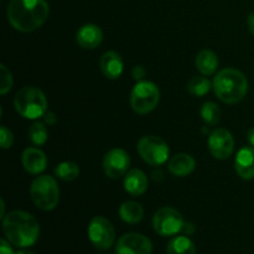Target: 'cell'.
Here are the masks:
<instances>
[{
	"label": "cell",
	"instance_id": "cell-1",
	"mask_svg": "<svg viewBox=\"0 0 254 254\" xmlns=\"http://www.w3.org/2000/svg\"><path fill=\"white\" fill-rule=\"evenodd\" d=\"M50 15L46 0H10L7 21L17 31L31 32L41 27Z\"/></svg>",
	"mask_w": 254,
	"mask_h": 254
},
{
	"label": "cell",
	"instance_id": "cell-2",
	"mask_svg": "<svg viewBox=\"0 0 254 254\" xmlns=\"http://www.w3.org/2000/svg\"><path fill=\"white\" fill-rule=\"evenodd\" d=\"M5 237L11 245L20 248L31 247L40 236V225L36 218L25 211H12L2 220Z\"/></svg>",
	"mask_w": 254,
	"mask_h": 254
},
{
	"label": "cell",
	"instance_id": "cell-3",
	"mask_svg": "<svg viewBox=\"0 0 254 254\" xmlns=\"http://www.w3.org/2000/svg\"><path fill=\"white\" fill-rule=\"evenodd\" d=\"M212 87L220 101L227 104H236L247 94L248 81L238 69L223 68L216 74Z\"/></svg>",
	"mask_w": 254,
	"mask_h": 254
},
{
	"label": "cell",
	"instance_id": "cell-4",
	"mask_svg": "<svg viewBox=\"0 0 254 254\" xmlns=\"http://www.w3.org/2000/svg\"><path fill=\"white\" fill-rule=\"evenodd\" d=\"M14 107L17 113L24 118L37 119L46 113L47 98L40 88L24 87L17 91L14 98Z\"/></svg>",
	"mask_w": 254,
	"mask_h": 254
},
{
	"label": "cell",
	"instance_id": "cell-5",
	"mask_svg": "<svg viewBox=\"0 0 254 254\" xmlns=\"http://www.w3.org/2000/svg\"><path fill=\"white\" fill-rule=\"evenodd\" d=\"M30 195L40 210L52 211L60 201L59 184L50 175L39 176L30 186Z\"/></svg>",
	"mask_w": 254,
	"mask_h": 254
},
{
	"label": "cell",
	"instance_id": "cell-6",
	"mask_svg": "<svg viewBox=\"0 0 254 254\" xmlns=\"http://www.w3.org/2000/svg\"><path fill=\"white\" fill-rule=\"evenodd\" d=\"M160 101L158 86L150 81H138L131 89V108L138 114H148L156 108Z\"/></svg>",
	"mask_w": 254,
	"mask_h": 254
},
{
	"label": "cell",
	"instance_id": "cell-7",
	"mask_svg": "<svg viewBox=\"0 0 254 254\" xmlns=\"http://www.w3.org/2000/svg\"><path fill=\"white\" fill-rule=\"evenodd\" d=\"M138 153L149 165L159 166L166 163L170 149L165 140L155 135H145L139 140Z\"/></svg>",
	"mask_w": 254,
	"mask_h": 254
},
{
	"label": "cell",
	"instance_id": "cell-8",
	"mask_svg": "<svg viewBox=\"0 0 254 254\" xmlns=\"http://www.w3.org/2000/svg\"><path fill=\"white\" fill-rule=\"evenodd\" d=\"M184 218L178 210L173 207H163L155 212L153 217V227L158 235L163 237L178 235L183 231Z\"/></svg>",
	"mask_w": 254,
	"mask_h": 254
},
{
	"label": "cell",
	"instance_id": "cell-9",
	"mask_svg": "<svg viewBox=\"0 0 254 254\" xmlns=\"http://www.w3.org/2000/svg\"><path fill=\"white\" fill-rule=\"evenodd\" d=\"M88 237L94 247L106 251L113 246L116 240V231L113 225L106 217L97 216L92 218L88 226Z\"/></svg>",
	"mask_w": 254,
	"mask_h": 254
},
{
	"label": "cell",
	"instance_id": "cell-10",
	"mask_svg": "<svg viewBox=\"0 0 254 254\" xmlns=\"http://www.w3.org/2000/svg\"><path fill=\"white\" fill-rule=\"evenodd\" d=\"M207 144L211 155L218 160L230 158L235 149V139L232 133L223 128L215 129L208 136Z\"/></svg>",
	"mask_w": 254,
	"mask_h": 254
},
{
	"label": "cell",
	"instance_id": "cell-11",
	"mask_svg": "<svg viewBox=\"0 0 254 254\" xmlns=\"http://www.w3.org/2000/svg\"><path fill=\"white\" fill-rule=\"evenodd\" d=\"M130 156L124 149H112L103 159V170L111 179H119L128 171Z\"/></svg>",
	"mask_w": 254,
	"mask_h": 254
},
{
	"label": "cell",
	"instance_id": "cell-12",
	"mask_svg": "<svg viewBox=\"0 0 254 254\" xmlns=\"http://www.w3.org/2000/svg\"><path fill=\"white\" fill-rule=\"evenodd\" d=\"M117 254H150L153 245L140 233H127L122 236L116 246Z\"/></svg>",
	"mask_w": 254,
	"mask_h": 254
},
{
	"label": "cell",
	"instance_id": "cell-13",
	"mask_svg": "<svg viewBox=\"0 0 254 254\" xmlns=\"http://www.w3.org/2000/svg\"><path fill=\"white\" fill-rule=\"evenodd\" d=\"M236 173L243 180L254 179V146H245L236 155Z\"/></svg>",
	"mask_w": 254,
	"mask_h": 254
},
{
	"label": "cell",
	"instance_id": "cell-14",
	"mask_svg": "<svg viewBox=\"0 0 254 254\" xmlns=\"http://www.w3.org/2000/svg\"><path fill=\"white\" fill-rule=\"evenodd\" d=\"M77 44L87 50H93L98 47L103 41V31L101 27L93 24L83 25L77 31L76 35Z\"/></svg>",
	"mask_w": 254,
	"mask_h": 254
},
{
	"label": "cell",
	"instance_id": "cell-15",
	"mask_svg": "<svg viewBox=\"0 0 254 254\" xmlns=\"http://www.w3.org/2000/svg\"><path fill=\"white\" fill-rule=\"evenodd\" d=\"M22 166L30 174H41L47 166V158L42 150L37 148L25 149L21 156Z\"/></svg>",
	"mask_w": 254,
	"mask_h": 254
},
{
	"label": "cell",
	"instance_id": "cell-16",
	"mask_svg": "<svg viewBox=\"0 0 254 254\" xmlns=\"http://www.w3.org/2000/svg\"><path fill=\"white\" fill-rule=\"evenodd\" d=\"M99 67L108 79H117L122 76L124 69L123 60L116 51H107L102 55Z\"/></svg>",
	"mask_w": 254,
	"mask_h": 254
},
{
	"label": "cell",
	"instance_id": "cell-17",
	"mask_svg": "<svg viewBox=\"0 0 254 254\" xmlns=\"http://www.w3.org/2000/svg\"><path fill=\"white\" fill-rule=\"evenodd\" d=\"M124 189L131 196H140L148 190V178L139 169H133L127 173L124 179Z\"/></svg>",
	"mask_w": 254,
	"mask_h": 254
},
{
	"label": "cell",
	"instance_id": "cell-18",
	"mask_svg": "<svg viewBox=\"0 0 254 254\" xmlns=\"http://www.w3.org/2000/svg\"><path fill=\"white\" fill-rule=\"evenodd\" d=\"M196 161L189 154H176L173 158L169 160V170L173 175L179 176V178H184L188 176L195 170Z\"/></svg>",
	"mask_w": 254,
	"mask_h": 254
},
{
	"label": "cell",
	"instance_id": "cell-19",
	"mask_svg": "<svg viewBox=\"0 0 254 254\" xmlns=\"http://www.w3.org/2000/svg\"><path fill=\"white\" fill-rule=\"evenodd\" d=\"M195 64L200 73H202L203 76H211L217 71L218 57L211 50H202L196 56Z\"/></svg>",
	"mask_w": 254,
	"mask_h": 254
},
{
	"label": "cell",
	"instance_id": "cell-20",
	"mask_svg": "<svg viewBox=\"0 0 254 254\" xmlns=\"http://www.w3.org/2000/svg\"><path fill=\"white\" fill-rule=\"evenodd\" d=\"M119 216L122 220L129 225H135L139 223L144 217V208L140 203L135 201H127L122 203L119 207Z\"/></svg>",
	"mask_w": 254,
	"mask_h": 254
},
{
	"label": "cell",
	"instance_id": "cell-21",
	"mask_svg": "<svg viewBox=\"0 0 254 254\" xmlns=\"http://www.w3.org/2000/svg\"><path fill=\"white\" fill-rule=\"evenodd\" d=\"M168 254H196V247L190 238L179 236L173 238L166 247Z\"/></svg>",
	"mask_w": 254,
	"mask_h": 254
},
{
	"label": "cell",
	"instance_id": "cell-22",
	"mask_svg": "<svg viewBox=\"0 0 254 254\" xmlns=\"http://www.w3.org/2000/svg\"><path fill=\"white\" fill-rule=\"evenodd\" d=\"M55 174L57 178L64 181H73L78 178L79 168L73 161H64L56 166Z\"/></svg>",
	"mask_w": 254,
	"mask_h": 254
},
{
	"label": "cell",
	"instance_id": "cell-23",
	"mask_svg": "<svg viewBox=\"0 0 254 254\" xmlns=\"http://www.w3.org/2000/svg\"><path fill=\"white\" fill-rule=\"evenodd\" d=\"M210 89L211 82L206 77H192L188 83V91L196 97L206 96Z\"/></svg>",
	"mask_w": 254,
	"mask_h": 254
},
{
	"label": "cell",
	"instance_id": "cell-24",
	"mask_svg": "<svg viewBox=\"0 0 254 254\" xmlns=\"http://www.w3.org/2000/svg\"><path fill=\"white\" fill-rule=\"evenodd\" d=\"M201 117L208 126H216L221 119V109L213 102H206L201 108Z\"/></svg>",
	"mask_w": 254,
	"mask_h": 254
},
{
	"label": "cell",
	"instance_id": "cell-25",
	"mask_svg": "<svg viewBox=\"0 0 254 254\" xmlns=\"http://www.w3.org/2000/svg\"><path fill=\"white\" fill-rule=\"evenodd\" d=\"M29 138L35 145H44L47 141V138H49V131H47V128L45 127V124L40 123V122H36V123L32 124L29 130Z\"/></svg>",
	"mask_w": 254,
	"mask_h": 254
},
{
	"label": "cell",
	"instance_id": "cell-26",
	"mask_svg": "<svg viewBox=\"0 0 254 254\" xmlns=\"http://www.w3.org/2000/svg\"><path fill=\"white\" fill-rule=\"evenodd\" d=\"M0 93L6 94L12 87V74L4 64L0 66Z\"/></svg>",
	"mask_w": 254,
	"mask_h": 254
},
{
	"label": "cell",
	"instance_id": "cell-27",
	"mask_svg": "<svg viewBox=\"0 0 254 254\" xmlns=\"http://www.w3.org/2000/svg\"><path fill=\"white\" fill-rule=\"evenodd\" d=\"M14 143V136L12 133L5 126L0 127V144L2 149H9Z\"/></svg>",
	"mask_w": 254,
	"mask_h": 254
},
{
	"label": "cell",
	"instance_id": "cell-28",
	"mask_svg": "<svg viewBox=\"0 0 254 254\" xmlns=\"http://www.w3.org/2000/svg\"><path fill=\"white\" fill-rule=\"evenodd\" d=\"M0 254H15L12 251L10 242L6 240L0 241Z\"/></svg>",
	"mask_w": 254,
	"mask_h": 254
},
{
	"label": "cell",
	"instance_id": "cell-29",
	"mask_svg": "<svg viewBox=\"0 0 254 254\" xmlns=\"http://www.w3.org/2000/svg\"><path fill=\"white\" fill-rule=\"evenodd\" d=\"M144 76H145V69H144V67H141V66H135V67H134L133 77L136 79V81L141 79Z\"/></svg>",
	"mask_w": 254,
	"mask_h": 254
},
{
	"label": "cell",
	"instance_id": "cell-30",
	"mask_svg": "<svg viewBox=\"0 0 254 254\" xmlns=\"http://www.w3.org/2000/svg\"><path fill=\"white\" fill-rule=\"evenodd\" d=\"M44 119H45V123L49 124V126H54L57 121L56 116H55V113H52V112H46L44 116Z\"/></svg>",
	"mask_w": 254,
	"mask_h": 254
},
{
	"label": "cell",
	"instance_id": "cell-31",
	"mask_svg": "<svg viewBox=\"0 0 254 254\" xmlns=\"http://www.w3.org/2000/svg\"><path fill=\"white\" fill-rule=\"evenodd\" d=\"M247 22H248V29H250L251 34L254 36V11L250 15V16H248Z\"/></svg>",
	"mask_w": 254,
	"mask_h": 254
},
{
	"label": "cell",
	"instance_id": "cell-32",
	"mask_svg": "<svg viewBox=\"0 0 254 254\" xmlns=\"http://www.w3.org/2000/svg\"><path fill=\"white\" fill-rule=\"evenodd\" d=\"M247 140L250 141L251 146H254V128H251L247 133Z\"/></svg>",
	"mask_w": 254,
	"mask_h": 254
},
{
	"label": "cell",
	"instance_id": "cell-33",
	"mask_svg": "<svg viewBox=\"0 0 254 254\" xmlns=\"http://www.w3.org/2000/svg\"><path fill=\"white\" fill-rule=\"evenodd\" d=\"M15 254H35L34 252H31V251H29V250H25V248H22V250H20V251H17L16 253Z\"/></svg>",
	"mask_w": 254,
	"mask_h": 254
},
{
	"label": "cell",
	"instance_id": "cell-34",
	"mask_svg": "<svg viewBox=\"0 0 254 254\" xmlns=\"http://www.w3.org/2000/svg\"><path fill=\"white\" fill-rule=\"evenodd\" d=\"M0 202H1V217H5L4 216V211H5V205H4V200H0Z\"/></svg>",
	"mask_w": 254,
	"mask_h": 254
}]
</instances>
